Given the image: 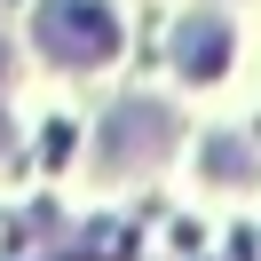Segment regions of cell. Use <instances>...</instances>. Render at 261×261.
Returning a JSON list of instances; mask_svg holds the SVG:
<instances>
[{"mask_svg":"<svg viewBox=\"0 0 261 261\" xmlns=\"http://www.w3.org/2000/svg\"><path fill=\"white\" fill-rule=\"evenodd\" d=\"M40 48L56 64H111L119 56V16L103 0H48L40 8Z\"/></svg>","mask_w":261,"mask_h":261,"instance_id":"6da1fadb","label":"cell"},{"mask_svg":"<svg viewBox=\"0 0 261 261\" xmlns=\"http://www.w3.org/2000/svg\"><path fill=\"white\" fill-rule=\"evenodd\" d=\"M222 64H229V32H222V16H198L190 32H182V80H214Z\"/></svg>","mask_w":261,"mask_h":261,"instance_id":"7a4b0ae2","label":"cell"}]
</instances>
